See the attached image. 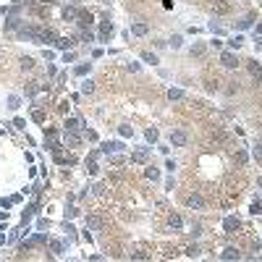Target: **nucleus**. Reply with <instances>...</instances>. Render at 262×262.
Returning <instances> with one entry per match:
<instances>
[{
    "label": "nucleus",
    "mask_w": 262,
    "mask_h": 262,
    "mask_svg": "<svg viewBox=\"0 0 262 262\" xmlns=\"http://www.w3.org/2000/svg\"><path fill=\"white\" fill-rule=\"evenodd\" d=\"M223 66H225V68H233V66H236V58L225 52V55H223Z\"/></svg>",
    "instance_id": "2"
},
{
    "label": "nucleus",
    "mask_w": 262,
    "mask_h": 262,
    "mask_svg": "<svg viewBox=\"0 0 262 262\" xmlns=\"http://www.w3.org/2000/svg\"><path fill=\"white\" fill-rule=\"evenodd\" d=\"M189 204H191V207H202V196H189Z\"/></svg>",
    "instance_id": "3"
},
{
    "label": "nucleus",
    "mask_w": 262,
    "mask_h": 262,
    "mask_svg": "<svg viewBox=\"0 0 262 262\" xmlns=\"http://www.w3.org/2000/svg\"><path fill=\"white\" fill-rule=\"evenodd\" d=\"M249 71H252V76H260V66L252 63V66H249Z\"/></svg>",
    "instance_id": "5"
},
{
    "label": "nucleus",
    "mask_w": 262,
    "mask_h": 262,
    "mask_svg": "<svg viewBox=\"0 0 262 262\" xmlns=\"http://www.w3.org/2000/svg\"><path fill=\"white\" fill-rule=\"evenodd\" d=\"M144 32H147V26H144V24H136V26H134V34H144Z\"/></svg>",
    "instance_id": "4"
},
{
    "label": "nucleus",
    "mask_w": 262,
    "mask_h": 262,
    "mask_svg": "<svg viewBox=\"0 0 262 262\" xmlns=\"http://www.w3.org/2000/svg\"><path fill=\"white\" fill-rule=\"evenodd\" d=\"M170 142L183 147V144H186V134H183V131H173V134H170Z\"/></svg>",
    "instance_id": "1"
}]
</instances>
